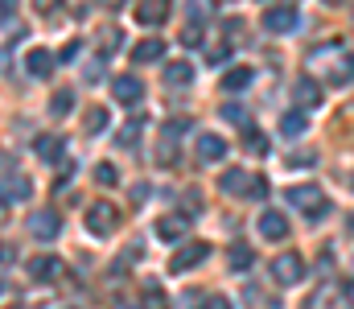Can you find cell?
I'll return each instance as SVG.
<instances>
[{
  "label": "cell",
  "instance_id": "obj_42",
  "mask_svg": "<svg viewBox=\"0 0 354 309\" xmlns=\"http://www.w3.org/2000/svg\"><path fill=\"white\" fill-rule=\"evenodd\" d=\"M103 4H107V8H124L128 0H103Z\"/></svg>",
  "mask_w": 354,
  "mask_h": 309
},
{
  "label": "cell",
  "instance_id": "obj_22",
  "mask_svg": "<svg viewBox=\"0 0 354 309\" xmlns=\"http://www.w3.org/2000/svg\"><path fill=\"white\" fill-rule=\"evenodd\" d=\"M248 83H252V71H248V66H239V71H227V75H223V91H243Z\"/></svg>",
  "mask_w": 354,
  "mask_h": 309
},
{
  "label": "cell",
  "instance_id": "obj_4",
  "mask_svg": "<svg viewBox=\"0 0 354 309\" xmlns=\"http://www.w3.org/2000/svg\"><path fill=\"white\" fill-rule=\"evenodd\" d=\"M115 227H120V210H115L111 203H95L87 210V231H91V235H99V239H103V235H111Z\"/></svg>",
  "mask_w": 354,
  "mask_h": 309
},
{
  "label": "cell",
  "instance_id": "obj_28",
  "mask_svg": "<svg viewBox=\"0 0 354 309\" xmlns=\"http://www.w3.org/2000/svg\"><path fill=\"white\" fill-rule=\"evenodd\" d=\"M140 128H145V115H136L132 124H124V132H120V144H132V140H140Z\"/></svg>",
  "mask_w": 354,
  "mask_h": 309
},
{
  "label": "cell",
  "instance_id": "obj_40",
  "mask_svg": "<svg viewBox=\"0 0 354 309\" xmlns=\"http://www.w3.org/2000/svg\"><path fill=\"white\" fill-rule=\"evenodd\" d=\"M12 256H17V247H12V243H0V264H8Z\"/></svg>",
  "mask_w": 354,
  "mask_h": 309
},
{
  "label": "cell",
  "instance_id": "obj_9",
  "mask_svg": "<svg viewBox=\"0 0 354 309\" xmlns=\"http://www.w3.org/2000/svg\"><path fill=\"white\" fill-rule=\"evenodd\" d=\"M29 231H33L37 239H58V231H62V218H58V210L41 206V210L29 218Z\"/></svg>",
  "mask_w": 354,
  "mask_h": 309
},
{
  "label": "cell",
  "instance_id": "obj_6",
  "mask_svg": "<svg viewBox=\"0 0 354 309\" xmlns=\"http://www.w3.org/2000/svg\"><path fill=\"white\" fill-rule=\"evenodd\" d=\"M29 194H33V182L25 174H0V203L17 206V203H25Z\"/></svg>",
  "mask_w": 354,
  "mask_h": 309
},
{
  "label": "cell",
  "instance_id": "obj_14",
  "mask_svg": "<svg viewBox=\"0 0 354 309\" xmlns=\"http://www.w3.org/2000/svg\"><path fill=\"white\" fill-rule=\"evenodd\" d=\"M185 231H189V218H185V214H165V218H157V239H165V243H177Z\"/></svg>",
  "mask_w": 354,
  "mask_h": 309
},
{
  "label": "cell",
  "instance_id": "obj_26",
  "mask_svg": "<svg viewBox=\"0 0 354 309\" xmlns=\"http://www.w3.org/2000/svg\"><path fill=\"white\" fill-rule=\"evenodd\" d=\"M71 107H75V91H54V103H50L54 115H66Z\"/></svg>",
  "mask_w": 354,
  "mask_h": 309
},
{
  "label": "cell",
  "instance_id": "obj_41",
  "mask_svg": "<svg viewBox=\"0 0 354 309\" xmlns=\"http://www.w3.org/2000/svg\"><path fill=\"white\" fill-rule=\"evenodd\" d=\"M342 297H346V301L354 306V281H346V289H342Z\"/></svg>",
  "mask_w": 354,
  "mask_h": 309
},
{
  "label": "cell",
  "instance_id": "obj_38",
  "mask_svg": "<svg viewBox=\"0 0 354 309\" xmlns=\"http://www.w3.org/2000/svg\"><path fill=\"white\" fill-rule=\"evenodd\" d=\"M12 8H17V0H0V25L12 17Z\"/></svg>",
  "mask_w": 354,
  "mask_h": 309
},
{
  "label": "cell",
  "instance_id": "obj_12",
  "mask_svg": "<svg viewBox=\"0 0 354 309\" xmlns=\"http://www.w3.org/2000/svg\"><path fill=\"white\" fill-rule=\"evenodd\" d=\"M161 58H165V41L161 37H145V41L132 46V62L136 66H149V62H161Z\"/></svg>",
  "mask_w": 354,
  "mask_h": 309
},
{
  "label": "cell",
  "instance_id": "obj_39",
  "mask_svg": "<svg viewBox=\"0 0 354 309\" xmlns=\"http://www.w3.org/2000/svg\"><path fill=\"white\" fill-rule=\"evenodd\" d=\"M181 41H185V46H198V41H202V37H198V29H194V25H189V29H185V33H181Z\"/></svg>",
  "mask_w": 354,
  "mask_h": 309
},
{
  "label": "cell",
  "instance_id": "obj_36",
  "mask_svg": "<svg viewBox=\"0 0 354 309\" xmlns=\"http://www.w3.org/2000/svg\"><path fill=\"white\" fill-rule=\"evenodd\" d=\"M58 58H62V62H75V58H79V41H66V46H62V54H58Z\"/></svg>",
  "mask_w": 354,
  "mask_h": 309
},
{
  "label": "cell",
  "instance_id": "obj_5",
  "mask_svg": "<svg viewBox=\"0 0 354 309\" xmlns=\"http://www.w3.org/2000/svg\"><path fill=\"white\" fill-rule=\"evenodd\" d=\"M202 260H210V243H202V239H194V243H185V247H177V256L169 260V272H189V268H198Z\"/></svg>",
  "mask_w": 354,
  "mask_h": 309
},
{
  "label": "cell",
  "instance_id": "obj_21",
  "mask_svg": "<svg viewBox=\"0 0 354 309\" xmlns=\"http://www.w3.org/2000/svg\"><path fill=\"white\" fill-rule=\"evenodd\" d=\"M252 264H256V252H252L248 243H235V247H231V268H235V272H248Z\"/></svg>",
  "mask_w": 354,
  "mask_h": 309
},
{
  "label": "cell",
  "instance_id": "obj_19",
  "mask_svg": "<svg viewBox=\"0 0 354 309\" xmlns=\"http://www.w3.org/2000/svg\"><path fill=\"white\" fill-rule=\"evenodd\" d=\"M194 83V66L189 62H169L165 66V87H189Z\"/></svg>",
  "mask_w": 354,
  "mask_h": 309
},
{
  "label": "cell",
  "instance_id": "obj_32",
  "mask_svg": "<svg viewBox=\"0 0 354 309\" xmlns=\"http://www.w3.org/2000/svg\"><path fill=\"white\" fill-rule=\"evenodd\" d=\"M103 33H107V37H99V50H103V54H111V50L120 46V33H115V29H103Z\"/></svg>",
  "mask_w": 354,
  "mask_h": 309
},
{
  "label": "cell",
  "instance_id": "obj_2",
  "mask_svg": "<svg viewBox=\"0 0 354 309\" xmlns=\"http://www.w3.org/2000/svg\"><path fill=\"white\" fill-rule=\"evenodd\" d=\"M288 203L297 206L301 214H309V218H322V214L330 210L326 194H322L317 186H292V190H288Z\"/></svg>",
  "mask_w": 354,
  "mask_h": 309
},
{
  "label": "cell",
  "instance_id": "obj_35",
  "mask_svg": "<svg viewBox=\"0 0 354 309\" xmlns=\"http://www.w3.org/2000/svg\"><path fill=\"white\" fill-rule=\"evenodd\" d=\"M58 4H62V0H33V8H37L41 17H50V12H58Z\"/></svg>",
  "mask_w": 354,
  "mask_h": 309
},
{
  "label": "cell",
  "instance_id": "obj_15",
  "mask_svg": "<svg viewBox=\"0 0 354 309\" xmlns=\"http://www.w3.org/2000/svg\"><path fill=\"white\" fill-rule=\"evenodd\" d=\"M260 235L272 239V243H280V239L288 235V218H284L280 210H264V214H260Z\"/></svg>",
  "mask_w": 354,
  "mask_h": 309
},
{
  "label": "cell",
  "instance_id": "obj_11",
  "mask_svg": "<svg viewBox=\"0 0 354 309\" xmlns=\"http://www.w3.org/2000/svg\"><path fill=\"white\" fill-rule=\"evenodd\" d=\"M218 186H223L227 194H235V198H252L256 178H252V174H243V169H227V174L218 178Z\"/></svg>",
  "mask_w": 354,
  "mask_h": 309
},
{
  "label": "cell",
  "instance_id": "obj_45",
  "mask_svg": "<svg viewBox=\"0 0 354 309\" xmlns=\"http://www.w3.org/2000/svg\"><path fill=\"white\" fill-rule=\"evenodd\" d=\"M351 227H354V214H351Z\"/></svg>",
  "mask_w": 354,
  "mask_h": 309
},
{
  "label": "cell",
  "instance_id": "obj_23",
  "mask_svg": "<svg viewBox=\"0 0 354 309\" xmlns=\"http://www.w3.org/2000/svg\"><path fill=\"white\" fill-rule=\"evenodd\" d=\"M280 132H284V136H292V140H297V136H301V132H309V124H305V115H301V111H288V115H284V120H280Z\"/></svg>",
  "mask_w": 354,
  "mask_h": 309
},
{
  "label": "cell",
  "instance_id": "obj_10",
  "mask_svg": "<svg viewBox=\"0 0 354 309\" xmlns=\"http://www.w3.org/2000/svg\"><path fill=\"white\" fill-rule=\"evenodd\" d=\"M33 153H37L46 165H58V161H62V153H66V140H62L58 132H46V136H37V140H33Z\"/></svg>",
  "mask_w": 354,
  "mask_h": 309
},
{
  "label": "cell",
  "instance_id": "obj_46",
  "mask_svg": "<svg viewBox=\"0 0 354 309\" xmlns=\"http://www.w3.org/2000/svg\"><path fill=\"white\" fill-rule=\"evenodd\" d=\"M0 62H4V54H0Z\"/></svg>",
  "mask_w": 354,
  "mask_h": 309
},
{
  "label": "cell",
  "instance_id": "obj_17",
  "mask_svg": "<svg viewBox=\"0 0 354 309\" xmlns=\"http://www.w3.org/2000/svg\"><path fill=\"white\" fill-rule=\"evenodd\" d=\"M25 71H29L33 79H50V75H54V58H50V50H29Z\"/></svg>",
  "mask_w": 354,
  "mask_h": 309
},
{
  "label": "cell",
  "instance_id": "obj_27",
  "mask_svg": "<svg viewBox=\"0 0 354 309\" xmlns=\"http://www.w3.org/2000/svg\"><path fill=\"white\" fill-rule=\"evenodd\" d=\"M107 124H111V115H107L103 107H95V111H91V115H87V132H91V136H95V132H103Z\"/></svg>",
  "mask_w": 354,
  "mask_h": 309
},
{
  "label": "cell",
  "instance_id": "obj_30",
  "mask_svg": "<svg viewBox=\"0 0 354 309\" xmlns=\"http://www.w3.org/2000/svg\"><path fill=\"white\" fill-rule=\"evenodd\" d=\"M223 120H231V124H248V111H243L239 103H227V107H223Z\"/></svg>",
  "mask_w": 354,
  "mask_h": 309
},
{
  "label": "cell",
  "instance_id": "obj_25",
  "mask_svg": "<svg viewBox=\"0 0 354 309\" xmlns=\"http://www.w3.org/2000/svg\"><path fill=\"white\" fill-rule=\"evenodd\" d=\"M243 144H248L252 153H268V136L260 128H248V132H243Z\"/></svg>",
  "mask_w": 354,
  "mask_h": 309
},
{
  "label": "cell",
  "instance_id": "obj_16",
  "mask_svg": "<svg viewBox=\"0 0 354 309\" xmlns=\"http://www.w3.org/2000/svg\"><path fill=\"white\" fill-rule=\"evenodd\" d=\"M223 157H227V140L202 132V136H198V161H223Z\"/></svg>",
  "mask_w": 354,
  "mask_h": 309
},
{
  "label": "cell",
  "instance_id": "obj_20",
  "mask_svg": "<svg viewBox=\"0 0 354 309\" xmlns=\"http://www.w3.org/2000/svg\"><path fill=\"white\" fill-rule=\"evenodd\" d=\"M297 103H301L305 111H309V107H322V87H317V83H313L309 75H305V79L297 83Z\"/></svg>",
  "mask_w": 354,
  "mask_h": 309
},
{
  "label": "cell",
  "instance_id": "obj_37",
  "mask_svg": "<svg viewBox=\"0 0 354 309\" xmlns=\"http://www.w3.org/2000/svg\"><path fill=\"white\" fill-rule=\"evenodd\" d=\"M202 309H235V306H231L227 297H206V301H202Z\"/></svg>",
  "mask_w": 354,
  "mask_h": 309
},
{
  "label": "cell",
  "instance_id": "obj_34",
  "mask_svg": "<svg viewBox=\"0 0 354 309\" xmlns=\"http://www.w3.org/2000/svg\"><path fill=\"white\" fill-rule=\"evenodd\" d=\"M185 128H189V120H174V124H165V136H169V140H177Z\"/></svg>",
  "mask_w": 354,
  "mask_h": 309
},
{
  "label": "cell",
  "instance_id": "obj_8",
  "mask_svg": "<svg viewBox=\"0 0 354 309\" xmlns=\"http://www.w3.org/2000/svg\"><path fill=\"white\" fill-rule=\"evenodd\" d=\"M111 95L124 103V107H136V103L145 100V83H140L136 75H120V79L111 83Z\"/></svg>",
  "mask_w": 354,
  "mask_h": 309
},
{
  "label": "cell",
  "instance_id": "obj_33",
  "mask_svg": "<svg viewBox=\"0 0 354 309\" xmlns=\"http://www.w3.org/2000/svg\"><path fill=\"white\" fill-rule=\"evenodd\" d=\"M210 8H214V0H189V12L194 17H210Z\"/></svg>",
  "mask_w": 354,
  "mask_h": 309
},
{
  "label": "cell",
  "instance_id": "obj_1",
  "mask_svg": "<svg viewBox=\"0 0 354 309\" xmlns=\"http://www.w3.org/2000/svg\"><path fill=\"white\" fill-rule=\"evenodd\" d=\"M309 66H322V71L330 75V83H334V87L354 83V54H346V46H342V41H330V46L309 50Z\"/></svg>",
  "mask_w": 354,
  "mask_h": 309
},
{
  "label": "cell",
  "instance_id": "obj_18",
  "mask_svg": "<svg viewBox=\"0 0 354 309\" xmlns=\"http://www.w3.org/2000/svg\"><path fill=\"white\" fill-rule=\"evenodd\" d=\"M29 277L33 281H54L58 277V260L54 256H33L29 260Z\"/></svg>",
  "mask_w": 354,
  "mask_h": 309
},
{
  "label": "cell",
  "instance_id": "obj_24",
  "mask_svg": "<svg viewBox=\"0 0 354 309\" xmlns=\"http://www.w3.org/2000/svg\"><path fill=\"white\" fill-rule=\"evenodd\" d=\"M140 309H169V297L161 293V285H145V297H140Z\"/></svg>",
  "mask_w": 354,
  "mask_h": 309
},
{
  "label": "cell",
  "instance_id": "obj_29",
  "mask_svg": "<svg viewBox=\"0 0 354 309\" xmlns=\"http://www.w3.org/2000/svg\"><path fill=\"white\" fill-rule=\"evenodd\" d=\"M95 182H99V186H115V182H120L115 165H99V169H95Z\"/></svg>",
  "mask_w": 354,
  "mask_h": 309
},
{
  "label": "cell",
  "instance_id": "obj_7",
  "mask_svg": "<svg viewBox=\"0 0 354 309\" xmlns=\"http://www.w3.org/2000/svg\"><path fill=\"white\" fill-rule=\"evenodd\" d=\"M297 21H301V17H297V8H292V4H280V8H268V12H264V29H268V33H292V29H297Z\"/></svg>",
  "mask_w": 354,
  "mask_h": 309
},
{
  "label": "cell",
  "instance_id": "obj_43",
  "mask_svg": "<svg viewBox=\"0 0 354 309\" xmlns=\"http://www.w3.org/2000/svg\"><path fill=\"white\" fill-rule=\"evenodd\" d=\"M120 309H140V306H120Z\"/></svg>",
  "mask_w": 354,
  "mask_h": 309
},
{
  "label": "cell",
  "instance_id": "obj_44",
  "mask_svg": "<svg viewBox=\"0 0 354 309\" xmlns=\"http://www.w3.org/2000/svg\"><path fill=\"white\" fill-rule=\"evenodd\" d=\"M330 4H346V0H330Z\"/></svg>",
  "mask_w": 354,
  "mask_h": 309
},
{
  "label": "cell",
  "instance_id": "obj_31",
  "mask_svg": "<svg viewBox=\"0 0 354 309\" xmlns=\"http://www.w3.org/2000/svg\"><path fill=\"white\" fill-rule=\"evenodd\" d=\"M313 161H317V153H309V149H305V153H292V157H288V165H292V169H309Z\"/></svg>",
  "mask_w": 354,
  "mask_h": 309
},
{
  "label": "cell",
  "instance_id": "obj_13",
  "mask_svg": "<svg viewBox=\"0 0 354 309\" xmlns=\"http://www.w3.org/2000/svg\"><path fill=\"white\" fill-rule=\"evenodd\" d=\"M136 21H140V25H161V21H169V0H140V4H136Z\"/></svg>",
  "mask_w": 354,
  "mask_h": 309
},
{
  "label": "cell",
  "instance_id": "obj_3",
  "mask_svg": "<svg viewBox=\"0 0 354 309\" xmlns=\"http://www.w3.org/2000/svg\"><path fill=\"white\" fill-rule=\"evenodd\" d=\"M305 260L297 256V252H284V256H276L272 260V277H276V285H301L305 281Z\"/></svg>",
  "mask_w": 354,
  "mask_h": 309
}]
</instances>
